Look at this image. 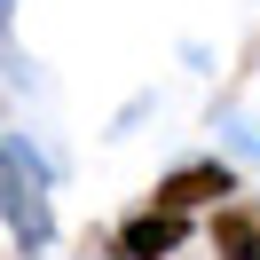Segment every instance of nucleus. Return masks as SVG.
Here are the masks:
<instances>
[{"label": "nucleus", "mask_w": 260, "mask_h": 260, "mask_svg": "<svg viewBox=\"0 0 260 260\" xmlns=\"http://www.w3.org/2000/svg\"><path fill=\"white\" fill-rule=\"evenodd\" d=\"M8 237H16V252H40V244L55 237L48 197H40V166H32V150H24V134H8Z\"/></svg>", "instance_id": "1"}, {"label": "nucleus", "mask_w": 260, "mask_h": 260, "mask_svg": "<svg viewBox=\"0 0 260 260\" xmlns=\"http://www.w3.org/2000/svg\"><path fill=\"white\" fill-rule=\"evenodd\" d=\"M181 244H189V213H174V205H142V213H126V221H118L111 252H118V260H174Z\"/></svg>", "instance_id": "3"}, {"label": "nucleus", "mask_w": 260, "mask_h": 260, "mask_svg": "<svg viewBox=\"0 0 260 260\" xmlns=\"http://www.w3.org/2000/svg\"><path fill=\"white\" fill-rule=\"evenodd\" d=\"M213 252L221 260H260V205H213Z\"/></svg>", "instance_id": "4"}, {"label": "nucleus", "mask_w": 260, "mask_h": 260, "mask_svg": "<svg viewBox=\"0 0 260 260\" xmlns=\"http://www.w3.org/2000/svg\"><path fill=\"white\" fill-rule=\"evenodd\" d=\"M221 197H237V166H229V158H189V166H174V174L150 189V205L205 213V205H221Z\"/></svg>", "instance_id": "2"}]
</instances>
